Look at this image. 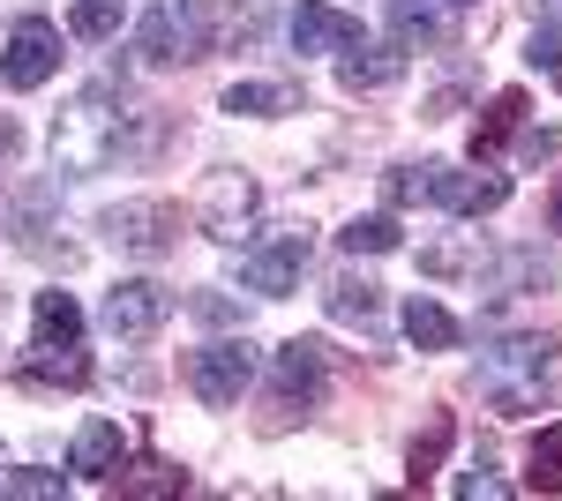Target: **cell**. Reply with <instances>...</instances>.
Segmentation results:
<instances>
[{
  "label": "cell",
  "instance_id": "cell-1",
  "mask_svg": "<svg viewBox=\"0 0 562 501\" xmlns=\"http://www.w3.org/2000/svg\"><path fill=\"white\" fill-rule=\"evenodd\" d=\"M473 382L503 419H525L562 389V344L540 337V330H518V337H503V344H480Z\"/></svg>",
  "mask_w": 562,
  "mask_h": 501
},
{
  "label": "cell",
  "instance_id": "cell-2",
  "mask_svg": "<svg viewBox=\"0 0 562 501\" xmlns=\"http://www.w3.org/2000/svg\"><path fill=\"white\" fill-rule=\"evenodd\" d=\"M121 135H128V105H121V90L113 83H90L60 121H53V166L68 172V180H90V172H105L121 158Z\"/></svg>",
  "mask_w": 562,
  "mask_h": 501
},
{
  "label": "cell",
  "instance_id": "cell-3",
  "mask_svg": "<svg viewBox=\"0 0 562 501\" xmlns=\"http://www.w3.org/2000/svg\"><path fill=\"white\" fill-rule=\"evenodd\" d=\"M135 53H143L150 68L211 60V15H203V0H143V15H135Z\"/></svg>",
  "mask_w": 562,
  "mask_h": 501
},
{
  "label": "cell",
  "instance_id": "cell-4",
  "mask_svg": "<svg viewBox=\"0 0 562 501\" xmlns=\"http://www.w3.org/2000/svg\"><path fill=\"white\" fill-rule=\"evenodd\" d=\"M180 382L211 405V412H225V405H240V389L256 382V344H248V330L240 337H211V344H195L188 360H180Z\"/></svg>",
  "mask_w": 562,
  "mask_h": 501
},
{
  "label": "cell",
  "instance_id": "cell-5",
  "mask_svg": "<svg viewBox=\"0 0 562 501\" xmlns=\"http://www.w3.org/2000/svg\"><path fill=\"white\" fill-rule=\"evenodd\" d=\"M323 382H330V344L323 337H285L278 352H270V426H285L293 412H307L315 397H323Z\"/></svg>",
  "mask_w": 562,
  "mask_h": 501
},
{
  "label": "cell",
  "instance_id": "cell-6",
  "mask_svg": "<svg viewBox=\"0 0 562 501\" xmlns=\"http://www.w3.org/2000/svg\"><path fill=\"white\" fill-rule=\"evenodd\" d=\"M98 232L113 240L121 254H143V262H158V254L180 248V203L166 195H135V203H113L98 217Z\"/></svg>",
  "mask_w": 562,
  "mask_h": 501
},
{
  "label": "cell",
  "instance_id": "cell-7",
  "mask_svg": "<svg viewBox=\"0 0 562 501\" xmlns=\"http://www.w3.org/2000/svg\"><path fill=\"white\" fill-rule=\"evenodd\" d=\"M307 254H315V240H307V225H285V232H262L256 248H240V285L256 299H285L301 293L307 277Z\"/></svg>",
  "mask_w": 562,
  "mask_h": 501
},
{
  "label": "cell",
  "instance_id": "cell-8",
  "mask_svg": "<svg viewBox=\"0 0 562 501\" xmlns=\"http://www.w3.org/2000/svg\"><path fill=\"white\" fill-rule=\"evenodd\" d=\"M98 322H105V337H121V344H150V337L173 322V293L158 277H121L105 293V307H98Z\"/></svg>",
  "mask_w": 562,
  "mask_h": 501
},
{
  "label": "cell",
  "instance_id": "cell-9",
  "mask_svg": "<svg viewBox=\"0 0 562 501\" xmlns=\"http://www.w3.org/2000/svg\"><path fill=\"white\" fill-rule=\"evenodd\" d=\"M256 209H262V187L248 180V172H211L203 180V195H195V225L211 232V240H240L248 225H256Z\"/></svg>",
  "mask_w": 562,
  "mask_h": 501
},
{
  "label": "cell",
  "instance_id": "cell-10",
  "mask_svg": "<svg viewBox=\"0 0 562 501\" xmlns=\"http://www.w3.org/2000/svg\"><path fill=\"white\" fill-rule=\"evenodd\" d=\"M53 68H60V31H53V15H23V23L8 31V53H0V90H38V83H53Z\"/></svg>",
  "mask_w": 562,
  "mask_h": 501
},
{
  "label": "cell",
  "instance_id": "cell-11",
  "mask_svg": "<svg viewBox=\"0 0 562 501\" xmlns=\"http://www.w3.org/2000/svg\"><path fill=\"white\" fill-rule=\"evenodd\" d=\"M428 203L450 217H487V209L510 203V180L503 172H458V166H428Z\"/></svg>",
  "mask_w": 562,
  "mask_h": 501
},
{
  "label": "cell",
  "instance_id": "cell-12",
  "mask_svg": "<svg viewBox=\"0 0 562 501\" xmlns=\"http://www.w3.org/2000/svg\"><path fill=\"white\" fill-rule=\"evenodd\" d=\"M346 45H360V15L330 8V0L293 8V53H346Z\"/></svg>",
  "mask_w": 562,
  "mask_h": 501
},
{
  "label": "cell",
  "instance_id": "cell-13",
  "mask_svg": "<svg viewBox=\"0 0 562 501\" xmlns=\"http://www.w3.org/2000/svg\"><path fill=\"white\" fill-rule=\"evenodd\" d=\"M15 382H23V389H83L90 360H83V344H31V352L15 360Z\"/></svg>",
  "mask_w": 562,
  "mask_h": 501
},
{
  "label": "cell",
  "instance_id": "cell-14",
  "mask_svg": "<svg viewBox=\"0 0 562 501\" xmlns=\"http://www.w3.org/2000/svg\"><path fill=\"white\" fill-rule=\"evenodd\" d=\"M390 8V31H397V45H442L458 38V0H383Z\"/></svg>",
  "mask_w": 562,
  "mask_h": 501
},
{
  "label": "cell",
  "instance_id": "cell-15",
  "mask_svg": "<svg viewBox=\"0 0 562 501\" xmlns=\"http://www.w3.org/2000/svg\"><path fill=\"white\" fill-rule=\"evenodd\" d=\"M121 457H128L121 419H83V426H76V442H68V471H83V479H113Z\"/></svg>",
  "mask_w": 562,
  "mask_h": 501
},
{
  "label": "cell",
  "instance_id": "cell-16",
  "mask_svg": "<svg viewBox=\"0 0 562 501\" xmlns=\"http://www.w3.org/2000/svg\"><path fill=\"white\" fill-rule=\"evenodd\" d=\"M397 76H405V45H346V53H338V83L352 90V98H360V90H390L397 83Z\"/></svg>",
  "mask_w": 562,
  "mask_h": 501
},
{
  "label": "cell",
  "instance_id": "cell-17",
  "mask_svg": "<svg viewBox=\"0 0 562 501\" xmlns=\"http://www.w3.org/2000/svg\"><path fill=\"white\" fill-rule=\"evenodd\" d=\"M480 277L495 293H548L555 285V254L548 248H503L495 262H480Z\"/></svg>",
  "mask_w": 562,
  "mask_h": 501
},
{
  "label": "cell",
  "instance_id": "cell-18",
  "mask_svg": "<svg viewBox=\"0 0 562 501\" xmlns=\"http://www.w3.org/2000/svg\"><path fill=\"white\" fill-rule=\"evenodd\" d=\"M405 337H413L420 352H458V344H465V322H458L442 299L413 293V299H405Z\"/></svg>",
  "mask_w": 562,
  "mask_h": 501
},
{
  "label": "cell",
  "instance_id": "cell-19",
  "mask_svg": "<svg viewBox=\"0 0 562 501\" xmlns=\"http://www.w3.org/2000/svg\"><path fill=\"white\" fill-rule=\"evenodd\" d=\"M31 344H83V307H76V293L31 299Z\"/></svg>",
  "mask_w": 562,
  "mask_h": 501
},
{
  "label": "cell",
  "instance_id": "cell-20",
  "mask_svg": "<svg viewBox=\"0 0 562 501\" xmlns=\"http://www.w3.org/2000/svg\"><path fill=\"white\" fill-rule=\"evenodd\" d=\"M323 307H330V322H375L383 315V285L375 277H360V270H346V277H330V293H323Z\"/></svg>",
  "mask_w": 562,
  "mask_h": 501
},
{
  "label": "cell",
  "instance_id": "cell-21",
  "mask_svg": "<svg viewBox=\"0 0 562 501\" xmlns=\"http://www.w3.org/2000/svg\"><path fill=\"white\" fill-rule=\"evenodd\" d=\"M105 487H113L121 501H166V494H188V471L150 457V464H135V471H113Z\"/></svg>",
  "mask_w": 562,
  "mask_h": 501
},
{
  "label": "cell",
  "instance_id": "cell-22",
  "mask_svg": "<svg viewBox=\"0 0 562 501\" xmlns=\"http://www.w3.org/2000/svg\"><path fill=\"white\" fill-rule=\"evenodd\" d=\"M518 121H525V90H495L487 113H480V127H473V158H495V150L518 135Z\"/></svg>",
  "mask_w": 562,
  "mask_h": 501
},
{
  "label": "cell",
  "instance_id": "cell-23",
  "mask_svg": "<svg viewBox=\"0 0 562 501\" xmlns=\"http://www.w3.org/2000/svg\"><path fill=\"white\" fill-rule=\"evenodd\" d=\"M225 113H248V121L301 113V83H233V90H225Z\"/></svg>",
  "mask_w": 562,
  "mask_h": 501
},
{
  "label": "cell",
  "instance_id": "cell-24",
  "mask_svg": "<svg viewBox=\"0 0 562 501\" xmlns=\"http://www.w3.org/2000/svg\"><path fill=\"white\" fill-rule=\"evenodd\" d=\"M525 487L532 494H562V426H540L525 442Z\"/></svg>",
  "mask_w": 562,
  "mask_h": 501
},
{
  "label": "cell",
  "instance_id": "cell-25",
  "mask_svg": "<svg viewBox=\"0 0 562 501\" xmlns=\"http://www.w3.org/2000/svg\"><path fill=\"white\" fill-rule=\"evenodd\" d=\"M458 442V419L450 412H435L428 419V434H413V457H405V471H413V487H428L435 471H442V449Z\"/></svg>",
  "mask_w": 562,
  "mask_h": 501
},
{
  "label": "cell",
  "instance_id": "cell-26",
  "mask_svg": "<svg viewBox=\"0 0 562 501\" xmlns=\"http://www.w3.org/2000/svg\"><path fill=\"white\" fill-rule=\"evenodd\" d=\"M338 248L346 254H390V248H405V232H397V217H352L346 232H338Z\"/></svg>",
  "mask_w": 562,
  "mask_h": 501
},
{
  "label": "cell",
  "instance_id": "cell-27",
  "mask_svg": "<svg viewBox=\"0 0 562 501\" xmlns=\"http://www.w3.org/2000/svg\"><path fill=\"white\" fill-rule=\"evenodd\" d=\"M0 494H15V501H60V494H68V471H45V464L0 471Z\"/></svg>",
  "mask_w": 562,
  "mask_h": 501
},
{
  "label": "cell",
  "instance_id": "cell-28",
  "mask_svg": "<svg viewBox=\"0 0 562 501\" xmlns=\"http://www.w3.org/2000/svg\"><path fill=\"white\" fill-rule=\"evenodd\" d=\"M68 31H76V38H113V31H121V0H76V15H68Z\"/></svg>",
  "mask_w": 562,
  "mask_h": 501
},
{
  "label": "cell",
  "instance_id": "cell-29",
  "mask_svg": "<svg viewBox=\"0 0 562 501\" xmlns=\"http://www.w3.org/2000/svg\"><path fill=\"white\" fill-rule=\"evenodd\" d=\"M525 60H532V68H548V83L562 90V31H555V23H540V31H532Z\"/></svg>",
  "mask_w": 562,
  "mask_h": 501
},
{
  "label": "cell",
  "instance_id": "cell-30",
  "mask_svg": "<svg viewBox=\"0 0 562 501\" xmlns=\"http://www.w3.org/2000/svg\"><path fill=\"white\" fill-rule=\"evenodd\" d=\"M383 195H390V209H405V203H428V166H397L383 180Z\"/></svg>",
  "mask_w": 562,
  "mask_h": 501
},
{
  "label": "cell",
  "instance_id": "cell-31",
  "mask_svg": "<svg viewBox=\"0 0 562 501\" xmlns=\"http://www.w3.org/2000/svg\"><path fill=\"white\" fill-rule=\"evenodd\" d=\"M188 315H195V322H217V330H240V299L233 293H195Z\"/></svg>",
  "mask_w": 562,
  "mask_h": 501
},
{
  "label": "cell",
  "instance_id": "cell-32",
  "mask_svg": "<svg viewBox=\"0 0 562 501\" xmlns=\"http://www.w3.org/2000/svg\"><path fill=\"white\" fill-rule=\"evenodd\" d=\"M420 270H428V277H480V254H465V248H428V254H420Z\"/></svg>",
  "mask_w": 562,
  "mask_h": 501
},
{
  "label": "cell",
  "instance_id": "cell-33",
  "mask_svg": "<svg viewBox=\"0 0 562 501\" xmlns=\"http://www.w3.org/2000/svg\"><path fill=\"white\" fill-rule=\"evenodd\" d=\"M562 158V127H525V166H555Z\"/></svg>",
  "mask_w": 562,
  "mask_h": 501
},
{
  "label": "cell",
  "instance_id": "cell-34",
  "mask_svg": "<svg viewBox=\"0 0 562 501\" xmlns=\"http://www.w3.org/2000/svg\"><path fill=\"white\" fill-rule=\"evenodd\" d=\"M458 494H465V501H495V494H503V479H495V471H458Z\"/></svg>",
  "mask_w": 562,
  "mask_h": 501
},
{
  "label": "cell",
  "instance_id": "cell-35",
  "mask_svg": "<svg viewBox=\"0 0 562 501\" xmlns=\"http://www.w3.org/2000/svg\"><path fill=\"white\" fill-rule=\"evenodd\" d=\"M23 150V127H15V113H0V158H15Z\"/></svg>",
  "mask_w": 562,
  "mask_h": 501
},
{
  "label": "cell",
  "instance_id": "cell-36",
  "mask_svg": "<svg viewBox=\"0 0 562 501\" xmlns=\"http://www.w3.org/2000/svg\"><path fill=\"white\" fill-rule=\"evenodd\" d=\"M548 225L562 232V180H555V195H548Z\"/></svg>",
  "mask_w": 562,
  "mask_h": 501
},
{
  "label": "cell",
  "instance_id": "cell-37",
  "mask_svg": "<svg viewBox=\"0 0 562 501\" xmlns=\"http://www.w3.org/2000/svg\"><path fill=\"white\" fill-rule=\"evenodd\" d=\"M458 8H473V0H458Z\"/></svg>",
  "mask_w": 562,
  "mask_h": 501
},
{
  "label": "cell",
  "instance_id": "cell-38",
  "mask_svg": "<svg viewBox=\"0 0 562 501\" xmlns=\"http://www.w3.org/2000/svg\"><path fill=\"white\" fill-rule=\"evenodd\" d=\"M0 471H8V464H0Z\"/></svg>",
  "mask_w": 562,
  "mask_h": 501
}]
</instances>
